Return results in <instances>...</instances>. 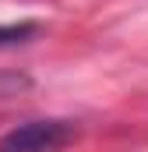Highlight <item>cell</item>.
<instances>
[{"label":"cell","mask_w":148,"mask_h":152,"mask_svg":"<svg viewBox=\"0 0 148 152\" xmlns=\"http://www.w3.org/2000/svg\"><path fill=\"white\" fill-rule=\"evenodd\" d=\"M78 138L71 120H28L0 138V152H60Z\"/></svg>","instance_id":"cell-1"},{"label":"cell","mask_w":148,"mask_h":152,"mask_svg":"<svg viewBox=\"0 0 148 152\" xmlns=\"http://www.w3.org/2000/svg\"><path fill=\"white\" fill-rule=\"evenodd\" d=\"M39 32L36 21H18V25H0V46H18V42H28Z\"/></svg>","instance_id":"cell-2"}]
</instances>
